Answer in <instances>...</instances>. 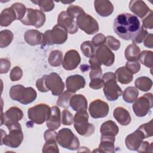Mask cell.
Masks as SVG:
<instances>
[{
	"instance_id": "816d5d0a",
	"label": "cell",
	"mask_w": 153,
	"mask_h": 153,
	"mask_svg": "<svg viewBox=\"0 0 153 153\" xmlns=\"http://www.w3.org/2000/svg\"><path fill=\"white\" fill-rule=\"evenodd\" d=\"M47 75H43L41 78H39L37 79L36 82V87L38 88V90L42 93L47 92L48 91V90L46 87L45 85V78Z\"/></svg>"
},
{
	"instance_id": "e575fe53",
	"label": "cell",
	"mask_w": 153,
	"mask_h": 153,
	"mask_svg": "<svg viewBox=\"0 0 153 153\" xmlns=\"http://www.w3.org/2000/svg\"><path fill=\"white\" fill-rule=\"evenodd\" d=\"M13 33L10 30H3L0 32V47L5 48L8 46L13 39Z\"/></svg>"
},
{
	"instance_id": "6da1fadb",
	"label": "cell",
	"mask_w": 153,
	"mask_h": 153,
	"mask_svg": "<svg viewBox=\"0 0 153 153\" xmlns=\"http://www.w3.org/2000/svg\"><path fill=\"white\" fill-rule=\"evenodd\" d=\"M114 30L121 39L133 40L141 27L140 23L136 16L130 13L118 14L114 21Z\"/></svg>"
},
{
	"instance_id": "d6986e66",
	"label": "cell",
	"mask_w": 153,
	"mask_h": 153,
	"mask_svg": "<svg viewBox=\"0 0 153 153\" xmlns=\"http://www.w3.org/2000/svg\"><path fill=\"white\" fill-rule=\"evenodd\" d=\"M67 90L74 93L81 88H83L85 85L84 78L80 75H73L69 76L66 79Z\"/></svg>"
},
{
	"instance_id": "bcb514c9",
	"label": "cell",
	"mask_w": 153,
	"mask_h": 153,
	"mask_svg": "<svg viewBox=\"0 0 153 153\" xmlns=\"http://www.w3.org/2000/svg\"><path fill=\"white\" fill-rule=\"evenodd\" d=\"M23 76V71L19 66L13 68L10 74V78L12 81H16L20 79Z\"/></svg>"
},
{
	"instance_id": "5bb4252c",
	"label": "cell",
	"mask_w": 153,
	"mask_h": 153,
	"mask_svg": "<svg viewBox=\"0 0 153 153\" xmlns=\"http://www.w3.org/2000/svg\"><path fill=\"white\" fill-rule=\"evenodd\" d=\"M94 57L97 61L106 66H111L115 60V55L110 48L105 44L97 47L96 50Z\"/></svg>"
},
{
	"instance_id": "db71d44e",
	"label": "cell",
	"mask_w": 153,
	"mask_h": 153,
	"mask_svg": "<svg viewBox=\"0 0 153 153\" xmlns=\"http://www.w3.org/2000/svg\"><path fill=\"white\" fill-rule=\"evenodd\" d=\"M11 63L6 59L1 58V66H0V74L7 73L10 68Z\"/></svg>"
},
{
	"instance_id": "f6af8a7d",
	"label": "cell",
	"mask_w": 153,
	"mask_h": 153,
	"mask_svg": "<svg viewBox=\"0 0 153 153\" xmlns=\"http://www.w3.org/2000/svg\"><path fill=\"white\" fill-rule=\"evenodd\" d=\"M62 123L65 126H70L74 122V117L72 114L67 109H65L62 112L61 117Z\"/></svg>"
},
{
	"instance_id": "f907efd6",
	"label": "cell",
	"mask_w": 153,
	"mask_h": 153,
	"mask_svg": "<svg viewBox=\"0 0 153 153\" xmlns=\"http://www.w3.org/2000/svg\"><path fill=\"white\" fill-rule=\"evenodd\" d=\"M91 42L94 47H98L106 42V37L101 33L96 34L92 39Z\"/></svg>"
},
{
	"instance_id": "603a6c76",
	"label": "cell",
	"mask_w": 153,
	"mask_h": 153,
	"mask_svg": "<svg viewBox=\"0 0 153 153\" xmlns=\"http://www.w3.org/2000/svg\"><path fill=\"white\" fill-rule=\"evenodd\" d=\"M25 41L30 45L34 46L43 44L44 34L36 29H29L24 35Z\"/></svg>"
},
{
	"instance_id": "7a4b0ae2",
	"label": "cell",
	"mask_w": 153,
	"mask_h": 153,
	"mask_svg": "<svg viewBox=\"0 0 153 153\" xmlns=\"http://www.w3.org/2000/svg\"><path fill=\"white\" fill-rule=\"evenodd\" d=\"M11 99L23 105H27L34 101L37 96L36 91L32 87H25L21 84L13 85L10 90Z\"/></svg>"
},
{
	"instance_id": "8d00e7d4",
	"label": "cell",
	"mask_w": 153,
	"mask_h": 153,
	"mask_svg": "<svg viewBox=\"0 0 153 153\" xmlns=\"http://www.w3.org/2000/svg\"><path fill=\"white\" fill-rule=\"evenodd\" d=\"M81 50L83 54L88 58H92L95 55V48L92 42L90 41H86L81 45Z\"/></svg>"
},
{
	"instance_id": "7c38bea8",
	"label": "cell",
	"mask_w": 153,
	"mask_h": 153,
	"mask_svg": "<svg viewBox=\"0 0 153 153\" xmlns=\"http://www.w3.org/2000/svg\"><path fill=\"white\" fill-rule=\"evenodd\" d=\"M1 145H5L13 148H18L23 140V134L22 129L14 128L9 130V134H6L5 132L1 129Z\"/></svg>"
},
{
	"instance_id": "7bdbcfd3",
	"label": "cell",
	"mask_w": 153,
	"mask_h": 153,
	"mask_svg": "<svg viewBox=\"0 0 153 153\" xmlns=\"http://www.w3.org/2000/svg\"><path fill=\"white\" fill-rule=\"evenodd\" d=\"M106 45L111 50L116 51L118 50L121 45L119 40L115 38L114 36L109 35L106 37Z\"/></svg>"
},
{
	"instance_id": "ba28073f",
	"label": "cell",
	"mask_w": 153,
	"mask_h": 153,
	"mask_svg": "<svg viewBox=\"0 0 153 153\" xmlns=\"http://www.w3.org/2000/svg\"><path fill=\"white\" fill-rule=\"evenodd\" d=\"M153 106V96L151 93L145 94L137 99L132 105L133 110L137 117L146 116Z\"/></svg>"
},
{
	"instance_id": "7402d4cb",
	"label": "cell",
	"mask_w": 153,
	"mask_h": 153,
	"mask_svg": "<svg viewBox=\"0 0 153 153\" xmlns=\"http://www.w3.org/2000/svg\"><path fill=\"white\" fill-rule=\"evenodd\" d=\"M94 6L96 13L102 17L109 16L114 11V6L109 1L96 0L94 1Z\"/></svg>"
},
{
	"instance_id": "74e56055",
	"label": "cell",
	"mask_w": 153,
	"mask_h": 153,
	"mask_svg": "<svg viewBox=\"0 0 153 153\" xmlns=\"http://www.w3.org/2000/svg\"><path fill=\"white\" fill-rule=\"evenodd\" d=\"M72 96V93L66 90L62 93L57 100V105L64 108H68L69 106V100Z\"/></svg>"
},
{
	"instance_id": "9f6ffc18",
	"label": "cell",
	"mask_w": 153,
	"mask_h": 153,
	"mask_svg": "<svg viewBox=\"0 0 153 153\" xmlns=\"http://www.w3.org/2000/svg\"><path fill=\"white\" fill-rule=\"evenodd\" d=\"M143 41V45L149 48H152L153 47V35L152 33H148L145 36Z\"/></svg>"
},
{
	"instance_id": "f35d334b",
	"label": "cell",
	"mask_w": 153,
	"mask_h": 153,
	"mask_svg": "<svg viewBox=\"0 0 153 153\" xmlns=\"http://www.w3.org/2000/svg\"><path fill=\"white\" fill-rule=\"evenodd\" d=\"M42 152H59L56 139H51L45 140V143L42 148Z\"/></svg>"
},
{
	"instance_id": "9a60e30c",
	"label": "cell",
	"mask_w": 153,
	"mask_h": 153,
	"mask_svg": "<svg viewBox=\"0 0 153 153\" xmlns=\"http://www.w3.org/2000/svg\"><path fill=\"white\" fill-rule=\"evenodd\" d=\"M88 111L93 118H104L108 114L109 105L100 99H96L90 103Z\"/></svg>"
},
{
	"instance_id": "484cf974",
	"label": "cell",
	"mask_w": 153,
	"mask_h": 153,
	"mask_svg": "<svg viewBox=\"0 0 153 153\" xmlns=\"http://www.w3.org/2000/svg\"><path fill=\"white\" fill-rule=\"evenodd\" d=\"M113 116L121 126H127L131 122V117L128 111L123 107L116 108L113 112Z\"/></svg>"
},
{
	"instance_id": "4dcf8cb0",
	"label": "cell",
	"mask_w": 153,
	"mask_h": 153,
	"mask_svg": "<svg viewBox=\"0 0 153 153\" xmlns=\"http://www.w3.org/2000/svg\"><path fill=\"white\" fill-rule=\"evenodd\" d=\"M89 63L91 68L89 75L90 79H93L94 78H100L102 74L101 63L97 61V60L94 57V56L90 59Z\"/></svg>"
},
{
	"instance_id": "c3c4849f",
	"label": "cell",
	"mask_w": 153,
	"mask_h": 153,
	"mask_svg": "<svg viewBox=\"0 0 153 153\" xmlns=\"http://www.w3.org/2000/svg\"><path fill=\"white\" fill-rule=\"evenodd\" d=\"M148 32L145 29H144L142 26H141L140 30L132 40L133 44H140L145 39V36L148 35Z\"/></svg>"
},
{
	"instance_id": "b9f144b4",
	"label": "cell",
	"mask_w": 153,
	"mask_h": 153,
	"mask_svg": "<svg viewBox=\"0 0 153 153\" xmlns=\"http://www.w3.org/2000/svg\"><path fill=\"white\" fill-rule=\"evenodd\" d=\"M138 129L142 131L143 133L145 138L151 137L153 135V127H152V120L147 123L143 124L138 127Z\"/></svg>"
},
{
	"instance_id": "83f0119b",
	"label": "cell",
	"mask_w": 153,
	"mask_h": 153,
	"mask_svg": "<svg viewBox=\"0 0 153 153\" xmlns=\"http://www.w3.org/2000/svg\"><path fill=\"white\" fill-rule=\"evenodd\" d=\"M100 131L102 136L115 137L118 133L119 128L115 122L112 120H108L101 125Z\"/></svg>"
},
{
	"instance_id": "9c48e42d",
	"label": "cell",
	"mask_w": 153,
	"mask_h": 153,
	"mask_svg": "<svg viewBox=\"0 0 153 153\" xmlns=\"http://www.w3.org/2000/svg\"><path fill=\"white\" fill-rule=\"evenodd\" d=\"M50 112V107L44 103H40L27 110V117L34 123L42 124L47 120Z\"/></svg>"
},
{
	"instance_id": "44dd1931",
	"label": "cell",
	"mask_w": 153,
	"mask_h": 153,
	"mask_svg": "<svg viewBox=\"0 0 153 153\" xmlns=\"http://www.w3.org/2000/svg\"><path fill=\"white\" fill-rule=\"evenodd\" d=\"M46 121L47 127L50 130H55L60 126V111L57 106H54L50 108V112Z\"/></svg>"
},
{
	"instance_id": "6f0895ef",
	"label": "cell",
	"mask_w": 153,
	"mask_h": 153,
	"mask_svg": "<svg viewBox=\"0 0 153 153\" xmlns=\"http://www.w3.org/2000/svg\"><path fill=\"white\" fill-rule=\"evenodd\" d=\"M56 135H57V133L54 130H50V129L46 130L44 134L45 141L51 139H56Z\"/></svg>"
},
{
	"instance_id": "d6a6232c",
	"label": "cell",
	"mask_w": 153,
	"mask_h": 153,
	"mask_svg": "<svg viewBox=\"0 0 153 153\" xmlns=\"http://www.w3.org/2000/svg\"><path fill=\"white\" fill-rule=\"evenodd\" d=\"M138 96L139 91L134 87H127L123 93V98L124 100L128 103L134 102L137 99Z\"/></svg>"
},
{
	"instance_id": "7dc6e473",
	"label": "cell",
	"mask_w": 153,
	"mask_h": 153,
	"mask_svg": "<svg viewBox=\"0 0 153 153\" xmlns=\"http://www.w3.org/2000/svg\"><path fill=\"white\" fill-rule=\"evenodd\" d=\"M142 27L149 29L153 28V12L152 10L142 20Z\"/></svg>"
},
{
	"instance_id": "681fc988",
	"label": "cell",
	"mask_w": 153,
	"mask_h": 153,
	"mask_svg": "<svg viewBox=\"0 0 153 153\" xmlns=\"http://www.w3.org/2000/svg\"><path fill=\"white\" fill-rule=\"evenodd\" d=\"M126 67L133 74L137 73L140 69V65L137 61H127Z\"/></svg>"
},
{
	"instance_id": "f5cc1de1",
	"label": "cell",
	"mask_w": 153,
	"mask_h": 153,
	"mask_svg": "<svg viewBox=\"0 0 153 153\" xmlns=\"http://www.w3.org/2000/svg\"><path fill=\"white\" fill-rule=\"evenodd\" d=\"M104 85V81L102 79L100 78H94L93 79H91V81L89 84V87L91 88L97 90L101 88L102 87H103Z\"/></svg>"
},
{
	"instance_id": "11a10c76",
	"label": "cell",
	"mask_w": 153,
	"mask_h": 153,
	"mask_svg": "<svg viewBox=\"0 0 153 153\" xmlns=\"http://www.w3.org/2000/svg\"><path fill=\"white\" fill-rule=\"evenodd\" d=\"M152 142L149 144L148 142L142 141L139 149L137 150L139 152H148L152 151Z\"/></svg>"
},
{
	"instance_id": "836d02e7",
	"label": "cell",
	"mask_w": 153,
	"mask_h": 153,
	"mask_svg": "<svg viewBox=\"0 0 153 153\" xmlns=\"http://www.w3.org/2000/svg\"><path fill=\"white\" fill-rule=\"evenodd\" d=\"M48 61L50 65L53 67L60 66L63 63V53L60 50L51 51Z\"/></svg>"
},
{
	"instance_id": "3957f363",
	"label": "cell",
	"mask_w": 153,
	"mask_h": 153,
	"mask_svg": "<svg viewBox=\"0 0 153 153\" xmlns=\"http://www.w3.org/2000/svg\"><path fill=\"white\" fill-rule=\"evenodd\" d=\"M104 81L103 93L106 98L109 101H115L123 94V90L117 83L114 73H105L102 78Z\"/></svg>"
},
{
	"instance_id": "ee69618b",
	"label": "cell",
	"mask_w": 153,
	"mask_h": 153,
	"mask_svg": "<svg viewBox=\"0 0 153 153\" xmlns=\"http://www.w3.org/2000/svg\"><path fill=\"white\" fill-rule=\"evenodd\" d=\"M84 12V11L81 7L74 5H71L69 6L66 10V13L74 19H76L79 15Z\"/></svg>"
},
{
	"instance_id": "52a82bcc",
	"label": "cell",
	"mask_w": 153,
	"mask_h": 153,
	"mask_svg": "<svg viewBox=\"0 0 153 153\" xmlns=\"http://www.w3.org/2000/svg\"><path fill=\"white\" fill-rule=\"evenodd\" d=\"M57 142L63 148L69 150H76L79 146L78 138L68 128H63L59 131L56 135Z\"/></svg>"
},
{
	"instance_id": "4fadbf2b",
	"label": "cell",
	"mask_w": 153,
	"mask_h": 153,
	"mask_svg": "<svg viewBox=\"0 0 153 153\" xmlns=\"http://www.w3.org/2000/svg\"><path fill=\"white\" fill-rule=\"evenodd\" d=\"M45 85L48 91H51L53 96H60L64 90L65 84L62 78L56 72H51L47 75Z\"/></svg>"
},
{
	"instance_id": "2e32d148",
	"label": "cell",
	"mask_w": 153,
	"mask_h": 153,
	"mask_svg": "<svg viewBox=\"0 0 153 153\" xmlns=\"http://www.w3.org/2000/svg\"><path fill=\"white\" fill-rule=\"evenodd\" d=\"M57 23L59 25L65 29L71 34H74L78 32V27L76 21L71 17L66 11H62L58 16Z\"/></svg>"
},
{
	"instance_id": "5b68a950",
	"label": "cell",
	"mask_w": 153,
	"mask_h": 153,
	"mask_svg": "<svg viewBox=\"0 0 153 153\" xmlns=\"http://www.w3.org/2000/svg\"><path fill=\"white\" fill-rule=\"evenodd\" d=\"M68 33L65 29L57 24L53 27L52 30H47L44 32L42 45L62 44L68 39Z\"/></svg>"
},
{
	"instance_id": "d4e9b609",
	"label": "cell",
	"mask_w": 153,
	"mask_h": 153,
	"mask_svg": "<svg viewBox=\"0 0 153 153\" xmlns=\"http://www.w3.org/2000/svg\"><path fill=\"white\" fill-rule=\"evenodd\" d=\"M69 105L74 111L76 112L80 110H87V100L82 94H74L70 99Z\"/></svg>"
},
{
	"instance_id": "277c9868",
	"label": "cell",
	"mask_w": 153,
	"mask_h": 153,
	"mask_svg": "<svg viewBox=\"0 0 153 153\" xmlns=\"http://www.w3.org/2000/svg\"><path fill=\"white\" fill-rule=\"evenodd\" d=\"M74 123L75 130L81 136L88 137L94 132V126L88 123V115L86 110L77 111L74 117Z\"/></svg>"
},
{
	"instance_id": "30bf717a",
	"label": "cell",
	"mask_w": 153,
	"mask_h": 153,
	"mask_svg": "<svg viewBox=\"0 0 153 153\" xmlns=\"http://www.w3.org/2000/svg\"><path fill=\"white\" fill-rule=\"evenodd\" d=\"M45 20V15L41 10L27 8L26 14L20 22L25 25L33 26L36 28H39L44 25Z\"/></svg>"
},
{
	"instance_id": "ab89813d",
	"label": "cell",
	"mask_w": 153,
	"mask_h": 153,
	"mask_svg": "<svg viewBox=\"0 0 153 153\" xmlns=\"http://www.w3.org/2000/svg\"><path fill=\"white\" fill-rule=\"evenodd\" d=\"M32 2L39 5L41 10L42 12H49L51 11L54 7V3L53 1L38 0V1H32Z\"/></svg>"
},
{
	"instance_id": "1f68e13d",
	"label": "cell",
	"mask_w": 153,
	"mask_h": 153,
	"mask_svg": "<svg viewBox=\"0 0 153 153\" xmlns=\"http://www.w3.org/2000/svg\"><path fill=\"white\" fill-rule=\"evenodd\" d=\"M136 88L142 91H147L151 90L152 86V81L147 76H140L137 78L134 82Z\"/></svg>"
},
{
	"instance_id": "e0dca14e",
	"label": "cell",
	"mask_w": 153,
	"mask_h": 153,
	"mask_svg": "<svg viewBox=\"0 0 153 153\" xmlns=\"http://www.w3.org/2000/svg\"><path fill=\"white\" fill-rule=\"evenodd\" d=\"M80 62L81 57L78 52L75 50H70L65 53L62 65L65 69L72 71L76 69Z\"/></svg>"
},
{
	"instance_id": "8fae6325",
	"label": "cell",
	"mask_w": 153,
	"mask_h": 153,
	"mask_svg": "<svg viewBox=\"0 0 153 153\" xmlns=\"http://www.w3.org/2000/svg\"><path fill=\"white\" fill-rule=\"evenodd\" d=\"M76 22L78 27L88 35H93L99 31V27L97 22L85 12L77 17Z\"/></svg>"
},
{
	"instance_id": "cb8c5ba5",
	"label": "cell",
	"mask_w": 153,
	"mask_h": 153,
	"mask_svg": "<svg viewBox=\"0 0 153 153\" xmlns=\"http://www.w3.org/2000/svg\"><path fill=\"white\" fill-rule=\"evenodd\" d=\"M115 138L114 136H102L100 143L99 148L93 152H115Z\"/></svg>"
},
{
	"instance_id": "ac0fdd59",
	"label": "cell",
	"mask_w": 153,
	"mask_h": 153,
	"mask_svg": "<svg viewBox=\"0 0 153 153\" xmlns=\"http://www.w3.org/2000/svg\"><path fill=\"white\" fill-rule=\"evenodd\" d=\"M144 139L145 138L143 133L137 128L136 131L126 137L125 140L126 145L131 151H137Z\"/></svg>"
},
{
	"instance_id": "60d3db41",
	"label": "cell",
	"mask_w": 153,
	"mask_h": 153,
	"mask_svg": "<svg viewBox=\"0 0 153 153\" xmlns=\"http://www.w3.org/2000/svg\"><path fill=\"white\" fill-rule=\"evenodd\" d=\"M14 10L15 11L17 16V19L18 20H21L25 16L26 12V8L22 3L20 2H16L14 4H13L11 6Z\"/></svg>"
},
{
	"instance_id": "f1b7e54d",
	"label": "cell",
	"mask_w": 153,
	"mask_h": 153,
	"mask_svg": "<svg viewBox=\"0 0 153 153\" xmlns=\"http://www.w3.org/2000/svg\"><path fill=\"white\" fill-rule=\"evenodd\" d=\"M115 75L118 81L122 84L130 83L133 78V74L126 66H123L117 69Z\"/></svg>"
},
{
	"instance_id": "f546056e",
	"label": "cell",
	"mask_w": 153,
	"mask_h": 153,
	"mask_svg": "<svg viewBox=\"0 0 153 153\" xmlns=\"http://www.w3.org/2000/svg\"><path fill=\"white\" fill-rule=\"evenodd\" d=\"M125 57L128 61H137L140 54V49L136 44L128 45L125 50Z\"/></svg>"
},
{
	"instance_id": "4316f807",
	"label": "cell",
	"mask_w": 153,
	"mask_h": 153,
	"mask_svg": "<svg viewBox=\"0 0 153 153\" xmlns=\"http://www.w3.org/2000/svg\"><path fill=\"white\" fill-rule=\"evenodd\" d=\"M16 19V13L12 7L5 8L0 15V25L3 27L8 26Z\"/></svg>"
},
{
	"instance_id": "8992f818",
	"label": "cell",
	"mask_w": 153,
	"mask_h": 153,
	"mask_svg": "<svg viewBox=\"0 0 153 153\" xmlns=\"http://www.w3.org/2000/svg\"><path fill=\"white\" fill-rule=\"evenodd\" d=\"M23 117V113L22 111L18 107L13 106L7 110V111L1 115V126L3 124H5L9 130L19 128L22 129L20 124L19 121H20Z\"/></svg>"
},
{
	"instance_id": "ffe728a7",
	"label": "cell",
	"mask_w": 153,
	"mask_h": 153,
	"mask_svg": "<svg viewBox=\"0 0 153 153\" xmlns=\"http://www.w3.org/2000/svg\"><path fill=\"white\" fill-rule=\"evenodd\" d=\"M129 9L140 18L145 17L151 10L145 2L141 0L131 1L129 2Z\"/></svg>"
},
{
	"instance_id": "d590c367",
	"label": "cell",
	"mask_w": 153,
	"mask_h": 153,
	"mask_svg": "<svg viewBox=\"0 0 153 153\" xmlns=\"http://www.w3.org/2000/svg\"><path fill=\"white\" fill-rule=\"evenodd\" d=\"M153 53L151 51L144 50L140 52L139 60L140 62L147 68H152L153 63Z\"/></svg>"
}]
</instances>
